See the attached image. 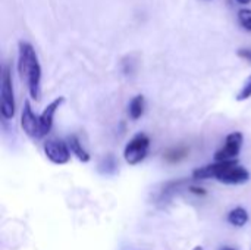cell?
Masks as SVG:
<instances>
[{"label": "cell", "instance_id": "obj_1", "mask_svg": "<svg viewBox=\"0 0 251 250\" xmlns=\"http://www.w3.org/2000/svg\"><path fill=\"white\" fill-rule=\"evenodd\" d=\"M18 72L26 83L29 96L40 100L41 96V65L35 49L28 41H19L18 46Z\"/></svg>", "mask_w": 251, "mask_h": 250}, {"label": "cell", "instance_id": "obj_2", "mask_svg": "<svg viewBox=\"0 0 251 250\" xmlns=\"http://www.w3.org/2000/svg\"><path fill=\"white\" fill-rule=\"evenodd\" d=\"M193 178L194 180L215 178L224 184L238 186L250 180V172L244 167L237 164V161H226V162H215V164L197 168L193 172Z\"/></svg>", "mask_w": 251, "mask_h": 250}, {"label": "cell", "instance_id": "obj_3", "mask_svg": "<svg viewBox=\"0 0 251 250\" xmlns=\"http://www.w3.org/2000/svg\"><path fill=\"white\" fill-rule=\"evenodd\" d=\"M150 149V137L144 133L135 134L124 150V158L129 165H138L141 161L146 159Z\"/></svg>", "mask_w": 251, "mask_h": 250}, {"label": "cell", "instance_id": "obj_4", "mask_svg": "<svg viewBox=\"0 0 251 250\" xmlns=\"http://www.w3.org/2000/svg\"><path fill=\"white\" fill-rule=\"evenodd\" d=\"M0 112L3 119H12L15 116V96H13V83L12 72L9 65L3 66L1 72V103Z\"/></svg>", "mask_w": 251, "mask_h": 250}, {"label": "cell", "instance_id": "obj_5", "mask_svg": "<svg viewBox=\"0 0 251 250\" xmlns=\"http://www.w3.org/2000/svg\"><path fill=\"white\" fill-rule=\"evenodd\" d=\"M44 153L47 159L54 165H65L71 159L69 144L60 139H50L44 143Z\"/></svg>", "mask_w": 251, "mask_h": 250}, {"label": "cell", "instance_id": "obj_6", "mask_svg": "<svg viewBox=\"0 0 251 250\" xmlns=\"http://www.w3.org/2000/svg\"><path fill=\"white\" fill-rule=\"evenodd\" d=\"M244 137L241 133L234 131L226 136L225 144L222 149H219L215 153V161L216 162H226V161H235V158L240 155V150L243 147Z\"/></svg>", "mask_w": 251, "mask_h": 250}, {"label": "cell", "instance_id": "obj_7", "mask_svg": "<svg viewBox=\"0 0 251 250\" xmlns=\"http://www.w3.org/2000/svg\"><path fill=\"white\" fill-rule=\"evenodd\" d=\"M21 127L28 137L40 139V119L34 113L31 103L28 100L24 103V109H22V115H21Z\"/></svg>", "mask_w": 251, "mask_h": 250}, {"label": "cell", "instance_id": "obj_8", "mask_svg": "<svg viewBox=\"0 0 251 250\" xmlns=\"http://www.w3.org/2000/svg\"><path fill=\"white\" fill-rule=\"evenodd\" d=\"M65 102V97H57V99H54L51 103H49L47 106H46V109L41 112V115L38 116V119H40V139H43V137H46L49 133H50V130H51V127H53V118H54V113L57 112V109L60 108V105Z\"/></svg>", "mask_w": 251, "mask_h": 250}, {"label": "cell", "instance_id": "obj_9", "mask_svg": "<svg viewBox=\"0 0 251 250\" xmlns=\"http://www.w3.org/2000/svg\"><path fill=\"white\" fill-rule=\"evenodd\" d=\"M226 220H228V222H229L231 225L241 228V227H244V225L249 222L250 217H249V212H247L244 208L238 206V208H234V209H231V211L228 212Z\"/></svg>", "mask_w": 251, "mask_h": 250}, {"label": "cell", "instance_id": "obj_10", "mask_svg": "<svg viewBox=\"0 0 251 250\" xmlns=\"http://www.w3.org/2000/svg\"><path fill=\"white\" fill-rule=\"evenodd\" d=\"M144 109H146V99L143 94H137L135 97L131 99L129 106H128V113L131 119L137 121L138 118H141L144 113Z\"/></svg>", "mask_w": 251, "mask_h": 250}, {"label": "cell", "instance_id": "obj_11", "mask_svg": "<svg viewBox=\"0 0 251 250\" xmlns=\"http://www.w3.org/2000/svg\"><path fill=\"white\" fill-rule=\"evenodd\" d=\"M68 144H69V149H71L72 155H75L81 162H88L90 161V153L82 147V143L79 141V139L75 134L68 137Z\"/></svg>", "mask_w": 251, "mask_h": 250}, {"label": "cell", "instance_id": "obj_12", "mask_svg": "<svg viewBox=\"0 0 251 250\" xmlns=\"http://www.w3.org/2000/svg\"><path fill=\"white\" fill-rule=\"evenodd\" d=\"M188 155V150L184 149V147H178V149H174V150H169L166 155H165V159L171 164H175V162H179L182 161L184 158H187Z\"/></svg>", "mask_w": 251, "mask_h": 250}, {"label": "cell", "instance_id": "obj_13", "mask_svg": "<svg viewBox=\"0 0 251 250\" xmlns=\"http://www.w3.org/2000/svg\"><path fill=\"white\" fill-rule=\"evenodd\" d=\"M238 21H240V25L247 29L251 31V9L249 7H244L238 12Z\"/></svg>", "mask_w": 251, "mask_h": 250}, {"label": "cell", "instance_id": "obj_14", "mask_svg": "<svg viewBox=\"0 0 251 250\" xmlns=\"http://www.w3.org/2000/svg\"><path fill=\"white\" fill-rule=\"evenodd\" d=\"M250 97H251V75L249 77V80L246 81L244 87L240 90V93H238V96H237V100L243 102V100H247V99H250Z\"/></svg>", "mask_w": 251, "mask_h": 250}, {"label": "cell", "instance_id": "obj_15", "mask_svg": "<svg viewBox=\"0 0 251 250\" xmlns=\"http://www.w3.org/2000/svg\"><path fill=\"white\" fill-rule=\"evenodd\" d=\"M122 69H124V72L128 75V74H132V71H134V60L131 59V57H125L124 59V62H122Z\"/></svg>", "mask_w": 251, "mask_h": 250}, {"label": "cell", "instance_id": "obj_16", "mask_svg": "<svg viewBox=\"0 0 251 250\" xmlns=\"http://www.w3.org/2000/svg\"><path fill=\"white\" fill-rule=\"evenodd\" d=\"M238 56L251 62V49H240L238 50Z\"/></svg>", "mask_w": 251, "mask_h": 250}, {"label": "cell", "instance_id": "obj_17", "mask_svg": "<svg viewBox=\"0 0 251 250\" xmlns=\"http://www.w3.org/2000/svg\"><path fill=\"white\" fill-rule=\"evenodd\" d=\"M240 4H249V3H251V0H237Z\"/></svg>", "mask_w": 251, "mask_h": 250}, {"label": "cell", "instance_id": "obj_18", "mask_svg": "<svg viewBox=\"0 0 251 250\" xmlns=\"http://www.w3.org/2000/svg\"><path fill=\"white\" fill-rule=\"evenodd\" d=\"M193 250H204V249H203L201 246H196V248H194V249H193Z\"/></svg>", "mask_w": 251, "mask_h": 250}, {"label": "cell", "instance_id": "obj_19", "mask_svg": "<svg viewBox=\"0 0 251 250\" xmlns=\"http://www.w3.org/2000/svg\"><path fill=\"white\" fill-rule=\"evenodd\" d=\"M222 250H235V249H232V248H224Z\"/></svg>", "mask_w": 251, "mask_h": 250}]
</instances>
